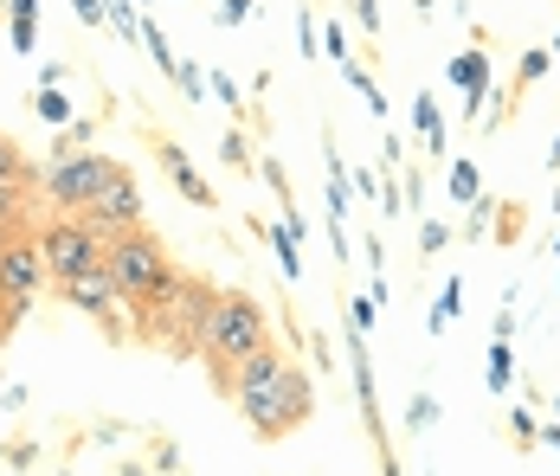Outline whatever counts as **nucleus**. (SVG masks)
I'll return each mask as SVG.
<instances>
[{
  "label": "nucleus",
  "instance_id": "obj_1",
  "mask_svg": "<svg viewBox=\"0 0 560 476\" xmlns=\"http://www.w3.org/2000/svg\"><path fill=\"white\" fill-rule=\"evenodd\" d=\"M213 303H220V290H213L207 277H194V270L174 265L168 290H162L149 310H136V335H142V341H162L174 355H200V348H207Z\"/></svg>",
  "mask_w": 560,
  "mask_h": 476
},
{
  "label": "nucleus",
  "instance_id": "obj_2",
  "mask_svg": "<svg viewBox=\"0 0 560 476\" xmlns=\"http://www.w3.org/2000/svg\"><path fill=\"white\" fill-rule=\"evenodd\" d=\"M271 341V310L252 297V290H220V303H213V322H207V348H200V361L213 373V386H225V373L238 368L245 355H258Z\"/></svg>",
  "mask_w": 560,
  "mask_h": 476
},
{
  "label": "nucleus",
  "instance_id": "obj_3",
  "mask_svg": "<svg viewBox=\"0 0 560 476\" xmlns=\"http://www.w3.org/2000/svg\"><path fill=\"white\" fill-rule=\"evenodd\" d=\"M104 270L116 277V290L136 303V310H149L162 290H168L174 277V258L162 252V239L149 232V225H136V232H122V239H110V252H104Z\"/></svg>",
  "mask_w": 560,
  "mask_h": 476
},
{
  "label": "nucleus",
  "instance_id": "obj_4",
  "mask_svg": "<svg viewBox=\"0 0 560 476\" xmlns=\"http://www.w3.org/2000/svg\"><path fill=\"white\" fill-rule=\"evenodd\" d=\"M110 174H116V155H104L97 142H91V149H58L52 142V161H46V174H39V194H46L58 212H84L104 194Z\"/></svg>",
  "mask_w": 560,
  "mask_h": 476
},
{
  "label": "nucleus",
  "instance_id": "obj_5",
  "mask_svg": "<svg viewBox=\"0 0 560 476\" xmlns=\"http://www.w3.org/2000/svg\"><path fill=\"white\" fill-rule=\"evenodd\" d=\"M46 283L52 277H46V252H39V225L20 232V239H7L0 245V328L33 316V303H39Z\"/></svg>",
  "mask_w": 560,
  "mask_h": 476
},
{
  "label": "nucleus",
  "instance_id": "obj_6",
  "mask_svg": "<svg viewBox=\"0 0 560 476\" xmlns=\"http://www.w3.org/2000/svg\"><path fill=\"white\" fill-rule=\"evenodd\" d=\"M39 252H46V277H52V283H71V277H84V270L104 265L110 245L91 232L84 212H52V219L39 225Z\"/></svg>",
  "mask_w": 560,
  "mask_h": 476
},
{
  "label": "nucleus",
  "instance_id": "obj_7",
  "mask_svg": "<svg viewBox=\"0 0 560 476\" xmlns=\"http://www.w3.org/2000/svg\"><path fill=\"white\" fill-rule=\"evenodd\" d=\"M283 368H290V355L265 341L258 355H245L238 368L225 373V386H220V393L232 399V406H238V419L252 425V431H258V425H265V413H271V399H278V380H283Z\"/></svg>",
  "mask_w": 560,
  "mask_h": 476
},
{
  "label": "nucleus",
  "instance_id": "obj_8",
  "mask_svg": "<svg viewBox=\"0 0 560 476\" xmlns=\"http://www.w3.org/2000/svg\"><path fill=\"white\" fill-rule=\"evenodd\" d=\"M58 297H65V303L78 310V316L97 322V328H104L110 341H129V335H136V303H129V297L116 290V277H110L104 265L84 270V277H71V283H58Z\"/></svg>",
  "mask_w": 560,
  "mask_h": 476
},
{
  "label": "nucleus",
  "instance_id": "obj_9",
  "mask_svg": "<svg viewBox=\"0 0 560 476\" xmlns=\"http://www.w3.org/2000/svg\"><path fill=\"white\" fill-rule=\"evenodd\" d=\"M84 219H91V232L110 245V239H122V232H136V225H149V200H142V187H136V174L116 161V174L104 181V194L84 207Z\"/></svg>",
  "mask_w": 560,
  "mask_h": 476
},
{
  "label": "nucleus",
  "instance_id": "obj_10",
  "mask_svg": "<svg viewBox=\"0 0 560 476\" xmlns=\"http://www.w3.org/2000/svg\"><path fill=\"white\" fill-rule=\"evenodd\" d=\"M310 419H316V380L290 361L283 380H278V399H271V413H265V425H258V438L278 444V438H290V431H303Z\"/></svg>",
  "mask_w": 560,
  "mask_h": 476
},
{
  "label": "nucleus",
  "instance_id": "obj_11",
  "mask_svg": "<svg viewBox=\"0 0 560 476\" xmlns=\"http://www.w3.org/2000/svg\"><path fill=\"white\" fill-rule=\"evenodd\" d=\"M348 368H354V399H361V425H368V438H374V444H381V457H387L381 386H374V355H368V335H361V328H348Z\"/></svg>",
  "mask_w": 560,
  "mask_h": 476
},
{
  "label": "nucleus",
  "instance_id": "obj_12",
  "mask_svg": "<svg viewBox=\"0 0 560 476\" xmlns=\"http://www.w3.org/2000/svg\"><path fill=\"white\" fill-rule=\"evenodd\" d=\"M155 155H162V174L174 181V194H180L187 207H200V212H213V207H220L213 181H207V174H200V167L187 161V149H180V142H155Z\"/></svg>",
  "mask_w": 560,
  "mask_h": 476
},
{
  "label": "nucleus",
  "instance_id": "obj_13",
  "mask_svg": "<svg viewBox=\"0 0 560 476\" xmlns=\"http://www.w3.org/2000/svg\"><path fill=\"white\" fill-rule=\"evenodd\" d=\"M451 84H464V116H483V104H490V58L483 53H457L445 65Z\"/></svg>",
  "mask_w": 560,
  "mask_h": 476
},
{
  "label": "nucleus",
  "instance_id": "obj_14",
  "mask_svg": "<svg viewBox=\"0 0 560 476\" xmlns=\"http://www.w3.org/2000/svg\"><path fill=\"white\" fill-rule=\"evenodd\" d=\"M33 200H39V181H0V245L33 232Z\"/></svg>",
  "mask_w": 560,
  "mask_h": 476
},
{
  "label": "nucleus",
  "instance_id": "obj_15",
  "mask_svg": "<svg viewBox=\"0 0 560 476\" xmlns=\"http://www.w3.org/2000/svg\"><path fill=\"white\" fill-rule=\"evenodd\" d=\"M252 232H265V239H271V258H278L283 283H296V277H303V245H296L283 225H265V219H252Z\"/></svg>",
  "mask_w": 560,
  "mask_h": 476
},
{
  "label": "nucleus",
  "instance_id": "obj_16",
  "mask_svg": "<svg viewBox=\"0 0 560 476\" xmlns=\"http://www.w3.org/2000/svg\"><path fill=\"white\" fill-rule=\"evenodd\" d=\"M445 194H451V207H470V200L483 194V174H477V161L470 155H457L445 167Z\"/></svg>",
  "mask_w": 560,
  "mask_h": 476
},
{
  "label": "nucleus",
  "instance_id": "obj_17",
  "mask_svg": "<svg viewBox=\"0 0 560 476\" xmlns=\"http://www.w3.org/2000/svg\"><path fill=\"white\" fill-rule=\"evenodd\" d=\"M336 71H341V84H348V91H354L361 104L374 109V116H387V97H381V84H374V71H368V65H354V58H341Z\"/></svg>",
  "mask_w": 560,
  "mask_h": 476
},
{
  "label": "nucleus",
  "instance_id": "obj_18",
  "mask_svg": "<svg viewBox=\"0 0 560 476\" xmlns=\"http://www.w3.org/2000/svg\"><path fill=\"white\" fill-rule=\"evenodd\" d=\"M412 129L425 136V149H432V155H445V123H439V104H432L425 91L412 97Z\"/></svg>",
  "mask_w": 560,
  "mask_h": 476
},
{
  "label": "nucleus",
  "instance_id": "obj_19",
  "mask_svg": "<svg viewBox=\"0 0 560 476\" xmlns=\"http://www.w3.org/2000/svg\"><path fill=\"white\" fill-rule=\"evenodd\" d=\"M33 116H39L46 129H65V123H71V97H65L58 84H39V91H33Z\"/></svg>",
  "mask_w": 560,
  "mask_h": 476
},
{
  "label": "nucleus",
  "instance_id": "obj_20",
  "mask_svg": "<svg viewBox=\"0 0 560 476\" xmlns=\"http://www.w3.org/2000/svg\"><path fill=\"white\" fill-rule=\"evenodd\" d=\"M142 53H149V58H155V65H162V71L174 78V65H180V53L168 46V33H162V20H155V13H142Z\"/></svg>",
  "mask_w": 560,
  "mask_h": 476
},
{
  "label": "nucleus",
  "instance_id": "obj_21",
  "mask_svg": "<svg viewBox=\"0 0 560 476\" xmlns=\"http://www.w3.org/2000/svg\"><path fill=\"white\" fill-rule=\"evenodd\" d=\"M509 380H515V355H509V341H490V373H483V386H490V399H503Z\"/></svg>",
  "mask_w": 560,
  "mask_h": 476
},
{
  "label": "nucleus",
  "instance_id": "obj_22",
  "mask_svg": "<svg viewBox=\"0 0 560 476\" xmlns=\"http://www.w3.org/2000/svg\"><path fill=\"white\" fill-rule=\"evenodd\" d=\"M174 84H180V97H187V104H207V97H213V84H207L200 58H180V65H174Z\"/></svg>",
  "mask_w": 560,
  "mask_h": 476
},
{
  "label": "nucleus",
  "instance_id": "obj_23",
  "mask_svg": "<svg viewBox=\"0 0 560 476\" xmlns=\"http://www.w3.org/2000/svg\"><path fill=\"white\" fill-rule=\"evenodd\" d=\"M451 316H464V277H451L445 290H439V310H432V322H425V328H432V335H445Z\"/></svg>",
  "mask_w": 560,
  "mask_h": 476
},
{
  "label": "nucleus",
  "instance_id": "obj_24",
  "mask_svg": "<svg viewBox=\"0 0 560 476\" xmlns=\"http://www.w3.org/2000/svg\"><path fill=\"white\" fill-rule=\"evenodd\" d=\"M548 65H555V46H535V53H522V65H515V91L541 84V78H548Z\"/></svg>",
  "mask_w": 560,
  "mask_h": 476
},
{
  "label": "nucleus",
  "instance_id": "obj_25",
  "mask_svg": "<svg viewBox=\"0 0 560 476\" xmlns=\"http://www.w3.org/2000/svg\"><path fill=\"white\" fill-rule=\"evenodd\" d=\"M497 212H503V200L477 194V200H470V225H464V239H490V232H497Z\"/></svg>",
  "mask_w": 560,
  "mask_h": 476
},
{
  "label": "nucleus",
  "instance_id": "obj_26",
  "mask_svg": "<svg viewBox=\"0 0 560 476\" xmlns=\"http://www.w3.org/2000/svg\"><path fill=\"white\" fill-rule=\"evenodd\" d=\"M0 181H39V174H33V161L20 155V142H13V136H0Z\"/></svg>",
  "mask_w": 560,
  "mask_h": 476
},
{
  "label": "nucleus",
  "instance_id": "obj_27",
  "mask_svg": "<svg viewBox=\"0 0 560 476\" xmlns=\"http://www.w3.org/2000/svg\"><path fill=\"white\" fill-rule=\"evenodd\" d=\"M439 425V399L432 393H412V406H406V431H432Z\"/></svg>",
  "mask_w": 560,
  "mask_h": 476
},
{
  "label": "nucleus",
  "instance_id": "obj_28",
  "mask_svg": "<svg viewBox=\"0 0 560 476\" xmlns=\"http://www.w3.org/2000/svg\"><path fill=\"white\" fill-rule=\"evenodd\" d=\"M296 46H303V58H316V46H323V26H316V13H310V0L296 7Z\"/></svg>",
  "mask_w": 560,
  "mask_h": 476
},
{
  "label": "nucleus",
  "instance_id": "obj_29",
  "mask_svg": "<svg viewBox=\"0 0 560 476\" xmlns=\"http://www.w3.org/2000/svg\"><path fill=\"white\" fill-rule=\"evenodd\" d=\"M220 155H225V167H252V142H245V129H225V142H220Z\"/></svg>",
  "mask_w": 560,
  "mask_h": 476
},
{
  "label": "nucleus",
  "instance_id": "obj_30",
  "mask_svg": "<svg viewBox=\"0 0 560 476\" xmlns=\"http://www.w3.org/2000/svg\"><path fill=\"white\" fill-rule=\"evenodd\" d=\"M207 84H213V97H220V104L232 109V116H238V109H245V91H238V84H232V78H225V71H207Z\"/></svg>",
  "mask_w": 560,
  "mask_h": 476
},
{
  "label": "nucleus",
  "instance_id": "obj_31",
  "mask_svg": "<svg viewBox=\"0 0 560 476\" xmlns=\"http://www.w3.org/2000/svg\"><path fill=\"white\" fill-rule=\"evenodd\" d=\"M7 39H13V53H33L39 46V20H7Z\"/></svg>",
  "mask_w": 560,
  "mask_h": 476
},
{
  "label": "nucleus",
  "instance_id": "obj_32",
  "mask_svg": "<svg viewBox=\"0 0 560 476\" xmlns=\"http://www.w3.org/2000/svg\"><path fill=\"white\" fill-rule=\"evenodd\" d=\"M451 245V225L445 219H425V225H419V252H445Z\"/></svg>",
  "mask_w": 560,
  "mask_h": 476
},
{
  "label": "nucleus",
  "instance_id": "obj_33",
  "mask_svg": "<svg viewBox=\"0 0 560 476\" xmlns=\"http://www.w3.org/2000/svg\"><path fill=\"white\" fill-rule=\"evenodd\" d=\"M374 316H381V303H374V297H354V303H348V328H361V335H368Z\"/></svg>",
  "mask_w": 560,
  "mask_h": 476
},
{
  "label": "nucleus",
  "instance_id": "obj_34",
  "mask_svg": "<svg viewBox=\"0 0 560 476\" xmlns=\"http://www.w3.org/2000/svg\"><path fill=\"white\" fill-rule=\"evenodd\" d=\"M509 425H515V444H522V451H535V444H541V425H535V413H509Z\"/></svg>",
  "mask_w": 560,
  "mask_h": 476
},
{
  "label": "nucleus",
  "instance_id": "obj_35",
  "mask_svg": "<svg viewBox=\"0 0 560 476\" xmlns=\"http://www.w3.org/2000/svg\"><path fill=\"white\" fill-rule=\"evenodd\" d=\"M71 13H78L84 26H110V0H71Z\"/></svg>",
  "mask_w": 560,
  "mask_h": 476
},
{
  "label": "nucleus",
  "instance_id": "obj_36",
  "mask_svg": "<svg viewBox=\"0 0 560 476\" xmlns=\"http://www.w3.org/2000/svg\"><path fill=\"white\" fill-rule=\"evenodd\" d=\"M258 13V0H220V26H245Z\"/></svg>",
  "mask_w": 560,
  "mask_h": 476
},
{
  "label": "nucleus",
  "instance_id": "obj_37",
  "mask_svg": "<svg viewBox=\"0 0 560 476\" xmlns=\"http://www.w3.org/2000/svg\"><path fill=\"white\" fill-rule=\"evenodd\" d=\"M381 212H387V219L406 212V194H399V181H393V174H381Z\"/></svg>",
  "mask_w": 560,
  "mask_h": 476
},
{
  "label": "nucleus",
  "instance_id": "obj_38",
  "mask_svg": "<svg viewBox=\"0 0 560 476\" xmlns=\"http://www.w3.org/2000/svg\"><path fill=\"white\" fill-rule=\"evenodd\" d=\"M258 174L271 181V194H278V207H283V200H290V174H283V167H278V161H271V155L258 161Z\"/></svg>",
  "mask_w": 560,
  "mask_h": 476
},
{
  "label": "nucleus",
  "instance_id": "obj_39",
  "mask_svg": "<svg viewBox=\"0 0 560 476\" xmlns=\"http://www.w3.org/2000/svg\"><path fill=\"white\" fill-rule=\"evenodd\" d=\"M497 239H503V245H509V239H522V207H515V200L497 212Z\"/></svg>",
  "mask_w": 560,
  "mask_h": 476
},
{
  "label": "nucleus",
  "instance_id": "obj_40",
  "mask_svg": "<svg viewBox=\"0 0 560 476\" xmlns=\"http://www.w3.org/2000/svg\"><path fill=\"white\" fill-rule=\"evenodd\" d=\"M323 53L336 58V65H341V58H354V53H348V33H341V26H323Z\"/></svg>",
  "mask_w": 560,
  "mask_h": 476
},
{
  "label": "nucleus",
  "instance_id": "obj_41",
  "mask_svg": "<svg viewBox=\"0 0 560 476\" xmlns=\"http://www.w3.org/2000/svg\"><path fill=\"white\" fill-rule=\"evenodd\" d=\"M399 161H406V142H399V136H393V129H387V136H381V167H387V174H393Z\"/></svg>",
  "mask_w": 560,
  "mask_h": 476
},
{
  "label": "nucleus",
  "instance_id": "obj_42",
  "mask_svg": "<svg viewBox=\"0 0 560 476\" xmlns=\"http://www.w3.org/2000/svg\"><path fill=\"white\" fill-rule=\"evenodd\" d=\"M354 20H361V33H381V0H354Z\"/></svg>",
  "mask_w": 560,
  "mask_h": 476
},
{
  "label": "nucleus",
  "instance_id": "obj_43",
  "mask_svg": "<svg viewBox=\"0 0 560 476\" xmlns=\"http://www.w3.org/2000/svg\"><path fill=\"white\" fill-rule=\"evenodd\" d=\"M348 187H354V194H374V200H381V181H374V167H354V174H348Z\"/></svg>",
  "mask_w": 560,
  "mask_h": 476
},
{
  "label": "nucleus",
  "instance_id": "obj_44",
  "mask_svg": "<svg viewBox=\"0 0 560 476\" xmlns=\"http://www.w3.org/2000/svg\"><path fill=\"white\" fill-rule=\"evenodd\" d=\"M7 20H39V0H0Z\"/></svg>",
  "mask_w": 560,
  "mask_h": 476
},
{
  "label": "nucleus",
  "instance_id": "obj_45",
  "mask_svg": "<svg viewBox=\"0 0 560 476\" xmlns=\"http://www.w3.org/2000/svg\"><path fill=\"white\" fill-rule=\"evenodd\" d=\"M541 444H548V451L560 457V419H548V425H541Z\"/></svg>",
  "mask_w": 560,
  "mask_h": 476
},
{
  "label": "nucleus",
  "instance_id": "obj_46",
  "mask_svg": "<svg viewBox=\"0 0 560 476\" xmlns=\"http://www.w3.org/2000/svg\"><path fill=\"white\" fill-rule=\"evenodd\" d=\"M548 174H555V181H560V136H555V142H548Z\"/></svg>",
  "mask_w": 560,
  "mask_h": 476
},
{
  "label": "nucleus",
  "instance_id": "obj_47",
  "mask_svg": "<svg viewBox=\"0 0 560 476\" xmlns=\"http://www.w3.org/2000/svg\"><path fill=\"white\" fill-rule=\"evenodd\" d=\"M381 476H399V464H393V451H387V457H381Z\"/></svg>",
  "mask_w": 560,
  "mask_h": 476
},
{
  "label": "nucleus",
  "instance_id": "obj_48",
  "mask_svg": "<svg viewBox=\"0 0 560 476\" xmlns=\"http://www.w3.org/2000/svg\"><path fill=\"white\" fill-rule=\"evenodd\" d=\"M555 212H560V181H555Z\"/></svg>",
  "mask_w": 560,
  "mask_h": 476
},
{
  "label": "nucleus",
  "instance_id": "obj_49",
  "mask_svg": "<svg viewBox=\"0 0 560 476\" xmlns=\"http://www.w3.org/2000/svg\"><path fill=\"white\" fill-rule=\"evenodd\" d=\"M136 7H142V13H149V7H155V0H136Z\"/></svg>",
  "mask_w": 560,
  "mask_h": 476
},
{
  "label": "nucleus",
  "instance_id": "obj_50",
  "mask_svg": "<svg viewBox=\"0 0 560 476\" xmlns=\"http://www.w3.org/2000/svg\"><path fill=\"white\" fill-rule=\"evenodd\" d=\"M0 464H7V444H0Z\"/></svg>",
  "mask_w": 560,
  "mask_h": 476
},
{
  "label": "nucleus",
  "instance_id": "obj_51",
  "mask_svg": "<svg viewBox=\"0 0 560 476\" xmlns=\"http://www.w3.org/2000/svg\"><path fill=\"white\" fill-rule=\"evenodd\" d=\"M0 348H7V328H0Z\"/></svg>",
  "mask_w": 560,
  "mask_h": 476
},
{
  "label": "nucleus",
  "instance_id": "obj_52",
  "mask_svg": "<svg viewBox=\"0 0 560 476\" xmlns=\"http://www.w3.org/2000/svg\"><path fill=\"white\" fill-rule=\"evenodd\" d=\"M555 53H560V33H555Z\"/></svg>",
  "mask_w": 560,
  "mask_h": 476
},
{
  "label": "nucleus",
  "instance_id": "obj_53",
  "mask_svg": "<svg viewBox=\"0 0 560 476\" xmlns=\"http://www.w3.org/2000/svg\"><path fill=\"white\" fill-rule=\"evenodd\" d=\"M555 258H560V239H555Z\"/></svg>",
  "mask_w": 560,
  "mask_h": 476
}]
</instances>
